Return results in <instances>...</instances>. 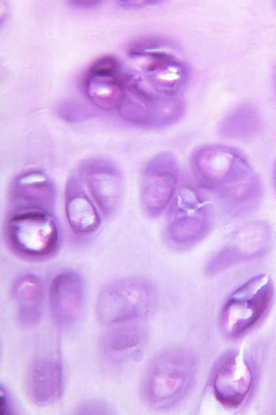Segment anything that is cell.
Listing matches in <instances>:
<instances>
[{"mask_svg": "<svg viewBox=\"0 0 276 415\" xmlns=\"http://www.w3.org/2000/svg\"><path fill=\"white\" fill-rule=\"evenodd\" d=\"M56 187L43 169H29L12 180L8 190L7 212L39 210L55 213Z\"/></svg>", "mask_w": 276, "mask_h": 415, "instance_id": "13", "label": "cell"}, {"mask_svg": "<svg viewBox=\"0 0 276 415\" xmlns=\"http://www.w3.org/2000/svg\"><path fill=\"white\" fill-rule=\"evenodd\" d=\"M197 359L185 347L166 349L150 362L142 382L145 401L156 409H168L182 400L192 388Z\"/></svg>", "mask_w": 276, "mask_h": 415, "instance_id": "3", "label": "cell"}, {"mask_svg": "<svg viewBox=\"0 0 276 415\" xmlns=\"http://www.w3.org/2000/svg\"><path fill=\"white\" fill-rule=\"evenodd\" d=\"M273 179L274 187L276 190V161L275 163L274 167H273Z\"/></svg>", "mask_w": 276, "mask_h": 415, "instance_id": "22", "label": "cell"}, {"mask_svg": "<svg viewBox=\"0 0 276 415\" xmlns=\"http://www.w3.org/2000/svg\"><path fill=\"white\" fill-rule=\"evenodd\" d=\"M178 179V161L172 152H160L146 163L140 177L139 200L147 217L157 218L170 205Z\"/></svg>", "mask_w": 276, "mask_h": 415, "instance_id": "9", "label": "cell"}, {"mask_svg": "<svg viewBox=\"0 0 276 415\" xmlns=\"http://www.w3.org/2000/svg\"><path fill=\"white\" fill-rule=\"evenodd\" d=\"M190 167L197 183L219 199L233 215L255 210L263 197V185L247 158L224 145H201L193 152Z\"/></svg>", "mask_w": 276, "mask_h": 415, "instance_id": "2", "label": "cell"}, {"mask_svg": "<svg viewBox=\"0 0 276 415\" xmlns=\"http://www.w3.org/2000/svg\"><path fill=\"white\" fill-rule=\"evenodd\" d=\"M210 380L216 400L227 408L237 409L248 400L254 389L256 369L244 351L230 349L218 358Z\"/></svg>", "mask_w": 276, "mask_h": 415, "instance_id": "8", "label": "cell"}, {"mask_svg": "<svg viewBox=\"0 0 276 415\" xmlns=\"http://www.w3.org/2000/svg\"><path fill=\"white\" fill-rule=\"evenodd\" d=\"M161 39H144L133 44L124 66V96L121 117L140 128L172 125L184 116L185 93L190 72L188 64Z\"/></svg>", "mask_w": 276, "mask_h": 415, "instance_id": "1", "label": "cell"}, {"mask_svg": "<svg viewBox=\"0 0 276 415\" xmlns=\"http://www.w3.org/2000/svg\"><path fill=\"white\" fill-rule=\"evenodd\" d=\"M147 342V333L137 322L110 326L101 337L99 350L103 359L113 365L137 360Z\"/></svg>", "mask_w": 276, "mask_h": 415, "instance_id": "16", "label": "cell"}, {"mask_svg": "<svg viewBox=\"0 0 276 415\" xmlns=\"http://www.w3.org/2000/svg\"><path fill=\"white\" fill-rule=\"evenodd\" d=\"M17 306V317L23 327L36 326L41 318L43 304V286L38 276L25 273L19 276L12 288Z\"/></svg>", "mask_w": 276, "mask_h": 415, "instance_id": "18", "label": "cell"}, {"mask_svg": "<svg viewBox=\"0 0 276 415\" xmlns=\"http://www.w3.org/2000/svg\"><path fill=\"white\" fill-rule=\"evenodd\" d=\"M85 284L81 275L72 270L57 273L49 286V304L52 316L60 327L75 324L81 315Z\"/></svg>", "mask_w": 276, "mask_h": 415, "instance_id": "14", "label": "cell"}, {"mask_svg": "<svg viewBox=\"0 0 276 415\" xmlns=\"http://www.w3.org/2000/svg\"><path fill=\"white\" fill-rule=\"evenodd\" d=\"M118 5L124 8H138L144 6L156 4L157 1H119Z\"/></svg>", "mask_w": 276, "mask_h": 415, "instance_id": "20", "label": "cell"}, {"mask_svg": "<svg viewBox=\"0 0 276 415\" xmlns=\"http://www.w3.org/2000/svg\"><path fill=\"white\" fill-rule=\"evenodd\" d=\"M4 237L14 255L34 261L52 257L61 243L55 213L39 210L7 212Z\"/></svg>", "mask_w": 276, "mask_h": 415, "instance_id": "4", "label": "cell"}, {"mask_svg": "<svg viewBox=\"0 0 276 415\" xmlns=\"http://www.w3.org/2000/svg\"><path fill=\"white\" fill-rule=\"evenodd\" d=\"M273 295V282L268 274H258L241 284L221 308L219 323L223 333L233 339L248 333L264 317Z\"/></svg>", "mask_w": 276, "mask_h": 415, "instance_id": "7", "label": "cell"}, {"mask_svg": "<svg viewBox=\"0 0 276 415\" xmlns=\"http://www.w3.org/2000/svg\"><path fill=\"white\" fill-rule=\"evenodd\" d=\"M213 222L211 203L190 185H183L177 190L168 211L166 240L174 249L188 250L206 237Z\"/></svg>", "mask_w": 276, "mask_h": 415, "instance_id": "6", "label": "cell"}, {"mask_svg": "<svg viewBox=\"0 0 276 415\" xmlns=\"http://www.w3.org/2000/svg\"><path fill=\"white\" fill-rule=\"evenodd\" d=\"M261 118L257 109L244 104L228 114L220 124L222 136L233 139H248L256 136L261 129Z\"/></svg>", "mask_w": 276, "mask_h": 415, "instance_id": "19", "label": "cell"}, {"mask_svg": "<svg viewBox=\"0 0 276 415\" xmlns=\"http://www.w3.org/2000/svg\"><path fill=\"white\" fill-rule=\"evenodd\" d=\"M273 244V232L264 221L249 222L237 230L226 244L209 260L206 273L216 275L229 268L265 256Z\"/></svg>", "mask_w": 276, "mask_h": 415, "instance_id": "10", "label": "cell"}, {"mask_svg": "<svg viewBox=\"0 0 276 415\" xmlns=\"http://www.w3.org/2000/svg\"><path fill=\"white\" fill-rule=\"evenodd\" d=\"M157 302V291L151 281L140 277L120 278L101 290L96 314L108 326L138 322L152 312Z\"/></svg>", "mask_w": 276, "mask_h": 415, "instance_id": "5", "label": "cell"}, {"mask_svg": "<svg viewBox=\"0 0 276 415\" xmlns=\"http://www.w3.org/2000/svg\"><path fill=\"white\" fill-rule=\"evenodd\" d=\"M68 2L72 7L79 9L97 8L102 3L101 1H70Z\"/></svg>", "mask_w": 276, "mask_h": 415, "instance_id": "21", "label": "cell"}, {"mask_svg": "<svg viewBox=\"0 0 276 415\" xmlns=\"http://www.w3.org/2000/svg\"><path fill=\"white\" fill-rule=\"evenodd\" d=\"M26 385L30 399L38 405L57 400L63 389V371L60 360L52 357L34 359L28 369Z\"/></svg>", "mask_w": 276, "mask_h": 415, "instance_id": "17", "label": "cell"}, {"mask_svg": "<svg viewBox=\"0 0 276 415\" xmlns=\"http://www.w3.org/2000/svg\"><path fill=\"white\" fill-rule=\"evenodd\" d=\"M76 169L102 216L113 217L121 205L125 187L119 166L107 158H90L82 160Z\"/></svg>", "mask_w": 276, "mask_h": 415, "instance_id": "11", "label": "cell"}, {"mask_svg": "<svg viewBox=\"0 0 276 415\" xmlns=\"http://www.w3.org/2000/svg\"><path fill=\"white\" fill-rule=\"evenodd\" d=\"M77 169L68 175L64 191V211L67 223L81 237L95 234L101 228V214L90 197Z\"/></svg>", "mask_w": 276, "mask_h": 415, "instance_id": "15", "label": "cell"}, {"mask_svg": "<svg viewBox=\"0 0 276 415\" xmlns=\"http://www.w3.org/2000/svg\"><path fill=\"white\" fill-rule=\"evenodd\" d=\"M83 88L95 106L106 110L118 109L125 91L123 65L112 56L99 58L86 72Z\"/></svg>", "mask_w": 276, "mask_h": 415, "instance_id": "12", "label": "cell"}]
</instances>
